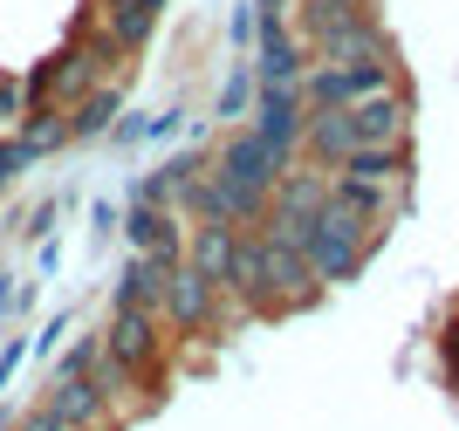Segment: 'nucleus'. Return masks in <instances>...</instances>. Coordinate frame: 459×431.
Listing matches in <instances>:
<instances>
[{
    "instance_id": "obj_1",
    "label": "nucleus",
    "mask_w": 459,
    "mask_h": 431,
    "mask_svg": "<svg viewBox=\"0 0 459 431\" xmlns=\"http://www.w3.org/2000/svg\"><path fill=\"white\" fill-rule=\"evenodd\" d=\"M384 246V226H370V220H357L350 206H336L329 199L316 220H308V240H302V254H308V267H316V281L323 288H343V281H357L364 274V261Z\"/></svg>"
},
{
    "instance_id": "obj_2",
    "label": "nucleus",
    "mask_w": 459,
    "mask_h": 431,
    "mask_svg": "<svg viewBox=\"0 0 459 431\" xmlns=\"http://www.w3.org/2000/svg\"><path fill=\"white\" fill-rule=\"evenodd\" d=\"M220 315H227L220 281H206L199 267L178 261L172 274H165V288H158V322H165L172 336H212V329H220Z\"/></svg>"
},
{
    "instance_id": "obj_3",
    "label": "nucleus",
    "mask_w": 459,
    "mask_h": 431,
    "mask_svg": "<svg viewBox=\"0 0 459 431\" xmlns=\"http://www.w3.org/2000/svg\"><path fill=\"white\" fill-rule=\"evenodd\" d=\"M103 357L117 370H131L137 384H158V363H165V322H158V308H110Z\"/></svg>"
},
{
    "instance_id": "obj_4",
    "label": "nucleus",
    "mask_w": 459,
    "mask_h": 431,
    "mask_svg": "<svg viewBox=\"0 0 459 431\" xmlns=\"http://www.w3.org/2000/svg\"><path fill=\"white\" fill-rule=\"evenodd\" d=\"M172 206H186L192 220H220V226H261L268 192H254V185H240V178H227V171H206V165H199V178L178 192Z\"/></svg>"
},
{
    "instance_id": "obj_5",
    "label": "nucleus",
    "mask_w": 459,
    "mask_h": 431,
    "mask_svg": "<svg viewBox=\"0 0 459 431\" xmlns=\"http://www.w3.org/2000/svg\"><path fill=\"white\" fill-rule=\"evenodd\" d=\"M302 48H308V62H377V56H391L377 14H329L316 28H302Z\"/></svg>"
},
{
    "instance_id": "obj_6",
    "label": "nucleus",
    "mask_w": 459,
    "mask_h": 431,
    "mask_svg": "<svg viewBox=\"0 0 459 431\" xmlns=\"http://www.w3.org/2000/svg\"><path fill=\"white\" fill-rule=\"evenodd\" d=\"M220 295H227L240 315H274L268 308V240H261L254 226H240V240H233V261H227V274H220Z\"/></svg>"
},
{
    "instance_id": "obj_7",
    "label": "nucleus",
    "mask_w": 459,
    "mask_h": 431,
    "mask_svg": "<svg viewBox=\"0 0 459 431\" xmlns=\"http://www.w3.org/2000/svg\"><path fill=\"white\" fill-rule=\"evenodd\" d=\"M281 165H288V151H274L261 131H233L227 144H220V158H212V171H227V178H240V185H254V192H268L274 178H281Z\"/></svg>"
},
{
    "instance_id": "obj_8",
    "label": "nucleus",
    "mask_w": 459,
    "mask_h": 431,
    "mask_svg": "<svg viewBox=\"0 0 459 431\" xmlns=\"http://www.w3.org/2000/svg\"><path fill=\"white\" fill-rule=\"evenodd\" d=\"M254 124L247 131H261L274 151H288L295 158V137H302V116H308V103H302V90L295 82H268V90H254Z\"/></svg>"
},
{
    "instance_id": "obj_9",
    "label": "nucleus",
    "mask_w": 459,
    "mask_h": 431,
    "mask_svg": "<svg viewBox=\"0 0 459 431\" xmlns=\"http://www.w3.org/2000/svg\"><path fill=\"white\" fill-rule=\"evenodd\" d=\"M350 131H357V144H404L411 137V96L391 82V90L350 103Z\"/></svg>"
},
{
    "instance_id": "obj_10",
    "label": "nucleus",
    "mask_w": 459,
    "mask_h": 431,
    "mask_svg": "<svg viewBox=\"0 0 459 431\" xmlns=\"http://www.w3.org/2000/svg\"><path fill=\"white\" fill-rule=\"evenodd\" d=\"M329 206V171L308 165V158H288L281 178L268 185V212H288V220H316Z\"/></svg>"
},
{
    "instance_id": "obj_11",
    "label": "nucleus",
    "mask_w": 459,
    "mask_h": 431,
    "mask_svg": "<svg viewBox=\"0 0 459 431\" xmlns=\"http://www.w3.org/2000/svg\"><path fill=\"white\" fill-rule=\"evenodd\" d=\"M316 295H323V281H316V267H308L302 246H268V308L274 315L308 308Z\"/></svg>"
},
{
    "instance_id": "obj_12",
    "label": "nucleus",
    "mask_w": 459,
    "mask_h": 431,
    "mask_svg": "<svg viewBox=\"0 0 459 431\" xmlns=\"http://www.w3.org/2000/svg\"><path fill=\"white\" fill-rule=\"evenodd\" d=\"M41 404H48L69 431H96L110 418V391H103L96 376H48V397H41Z\"/></svg>"
},
{
    "instance_id": "obj_13",
    "label": "nucleus",
    "mask_w": 459,
    "mask_h": 431,
    "mask_svg": "<svg viewBox=\"0 0 459 431\" xmlns=\"http://www.w3.org/2000/svg\"><path fill=\"white\" fill-rule=\"evenodd\" d=\"M357 151V131H350V110H308L302 116V137H295V158H308V165L336 171Z\"/></svg>"
},
{
    "instance_id": "obj_14",
    "label": "nucleus",
    "mask_w": 459,
    "mask_h": 431,
    "mask_svg": "<svg viewBox=\"0 0 459 431\" xmlns=\"http://www.w3.org/2000/svg\"><path fill=\"white\" fill-rule=\"evenodd\" d=\"M96 35L110 41L117 56H137L144 41L158 35V7H144V0H96Z\"/></svg>"
},
{
    "instance_id": "obj_15",
    "label": "nucleus",
    "mask_w": 459,
    "mask_h": 431,
    "mask_svg": "<svg viewBox=\"0 0 459 431\" xmlns=\"http://www.w3.org/2000/svg\"><path fill=\"white\" fill-rule=\"evenodd\" d=\"M329 199L350 206L357 220L384 226L391 233V212H398V185H377V178H350V171H329Z\"/></svg>"
},
{
    "instance_id": "obj_16",
    "label": "nucleus",
    "mask_w": 459,
    "mask_h": 431,
    "mask_svg": "<svg viewBox=\"0 0 459 431\" xmlns=\"http://www.w3.org/2000/svg\"><path fill=\"white\" fill-rule=\"evenodd\" d=\"M261 56H254V75H261V82H254V90H268V82H295V75L308 69V48H302V35H295V28H261Z\"/></svg>"
},
{
    "instance_id": "obj_17",
    "label": "nucleus",
    "mask_w": 459,
    "mask_h": 431,
    "mask_svg": "<svg viewBox=\"0 0 459 431\" xmlns=\"http://www.w3.org/2000/svg\"><path fill=\"white\" fill-rule=\"evenodd\" d=\"M124 240H131L137 254H178V246H186L178 206H144V199H137V206L124 212Z\"/></svg>"
},
{
    "instance_id": "obj_18",
    "label": "nucleus",
    "mask_w": 459,
    "mask_h": 431,
    "mask_svg": "<svg viewBox=\"0 0 459 431\" xmlns=\"http://www.w3.org/2000/svg\"><path fill=\"white\" fill-rule=\"evenodd\" d=\"M233 240H240V226L199 220V226L186 233V246H178V261H186V267H199L206 281H220V274H227V261H233Z\"/></svg>"
},
{
    "instance_id": "obj_19",
    "label": "nucleus",
    "mask_w": 459,
    "mask_h": 431,
    "mask_svg": "<svg viewBox=\"0 0 459 431\" xmlns=\"http://www.w3.org/2000/svg\"><path fill=\"white\" fill-rule=\"evenodd\" d=\"M336 171H350V178H377V185L404 192V185H411V151H404V144H357Z\"/></svg>"
},
{
    "instance_id": "obj_20",
    "label": "nucleus",
    "mask_w": 459,
    "mask_h": 431,
    "mask_svg": "<svg viewBox=\"0 0 459 431\" xmlns=\"http://www.w3.org/2000/svg\"><path fill=\"white\" fill-rule=\"evenodd\" d=\"M69 110H76L69 116V137H103L117 116H124V96H117V82H96V90H82Z\"/></svg>"
},
{
    "instance_id": "obj_21",
    "label": "nucleus",
    "mask_w": 459,
    "mask_h": 431,
    "mask_svg": "<svg viewBox=\"0 0 459 431\" xmlns=\"http://www.w3.org/2000/svg\"><path fill=\"white\" fill-rule=\"evenodd\" d=\"M247 110H254V75H247V62H233L220 75V124H240Z\"/></svg>"
},
{
    "instance_id": "obj_22",
    "label": "nucleus",
    "mask_w": 459,
    "mask_h": 431,
    "mask_svg": "<svg viewBox=\"0 0 459 431\" xmlns=\"http://www.w3.org/2000/svg\"><path fill=\"white\" fill-rule=\"evenodd\" d=\"M96 363H103V336H82V342H69V357L56 363V376H90Z\"/></svg>"
},
{
    "instance_id": "obj_23",
    "label": "nucleus",
    "mask_w": 459,
    "mask_h": 431,
    "mask_svg": "<svg viewBox=\"0 0 459 431\" xmlns=\"http://www.w3.org/2000/svg\"><path fill=\"white\" fill-rule=\"evenodd\" d=\"M295 7H302V28H316L329 14H370V0H295Z\"/></svg>"
},
{
    "instance_id": "obj_24",
    "label": "nucleus",
    "mask_w": 459,
    "mask_h": 431,
    "mask_svg": "<svg viewBox=\"0 0 459 431\" xmlns=\"http://www.w3.org/2000/svg\"><path fill=\"white\" fill-rule=\"evenodd\" d=\"M295 0H254V35H261V28H295Z\"/></svg>"
},
{
    "instance_id": "obj_25",
    "label": "nucleus",
    "mask_w": 459,
    "mask_h": 431,
    "mask_svg": "<svg viewBox=\"0 0 459 431\" xmlns=\"http://www.w3.org/2000/svg\"><path fill=\"white\" fill-rule=\"evenodd\" d=\"M21 110H28V96H21V82H14V75H0V131H7V124H14Z\"/></svg>"
},
{
    "instance_id": "obj_26",
    "label": "nucleus",
    "mask_w": 459,
    "mask_h": 431,
    "mask_svg": "<svg viewBox=\"0 0 459 431\" xmlns=\"http://www.w3.org/2000/svg\"><path fill=\"white\" fill-rule=\"evenodd\" d=\"M21 165H28V151H21L14 137H7V144H0V185H14V178H21Z\"/></svg>"
},
{
    "instance_id": "obj_27",
    "label": "nucleus",
    "mask_w": 459,
    "mask_h": 431,
    "mask_svg": "<svg viewBox=\"0 0 459 431\" xmlns=\"http://www.w3.org/2000/svg\"><path fill=\"white\" fill-rule=\"evenodd\" d=\"M172 131H178V110H158V116H144V137H152V144H165Z\"/></svg>"
},
{
    "instance_id": "obj_28",
    "label": "nucleus",
    "mask_w": 459,
    "mask_h": 431,
    "mask_svg": "<svg viewBox=\"0 0 459 431\" xmlns=\"http://www.w3.org/2000/svg\"><path fill=\"white\" fill-rule=\"evenodd\" d=\"M233 41H240V48L254 41V0H247V7H233Z\"/></svg>"
},
{
    "instance_id": "obj_29",
    "label": "nucleus",
    "mask_w": 459,
    "mask_h": 431,
    "mask_svg": "<svg viewBox=\"0 0 459 431\" xmlns=\"http://www.w3.org/2000/svg\"><path fill=\"white\" fill-rule=\"evenodd\" d=\"M0 431H14V418H7V411H0Z\"/></svg>"
},
{
    "instance_id": "obj_30",
    "label": "nucleus",
    "mask_w": 459,
    "mask_h": 431,
    "mask_svg": "<svg viewBox=\"0 0 459 431\" xmlns=\"http://www.w3.org/2000/svg\"><path fill=\"white\" fill-rule=\"evenodd\" d=\"M144 7H158V14H165V0H144Z\"/></svg>"
}]
</instances>
